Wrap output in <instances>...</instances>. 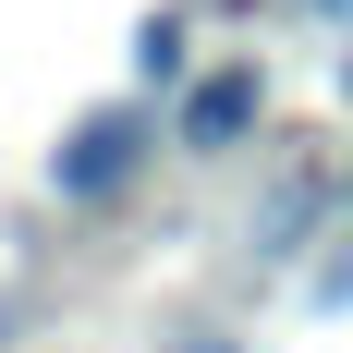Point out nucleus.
Returning a JSON list of instances; mask_svg holds the SVG:
<instances>
[{"label": "nucleus", "mask_w": 353, "mask_h": 353, "mask_svg": "<svg viewBox=\"0 0 353 353\" xmlns=\"http://www.w3.org/2000/svg\"><path fill=\"white\" fill-rule=\"evenodd\" d=\"M146 146H159V110H146V98H110V110H85V122L49 146V183H61V195H110V183H134Z\"/></svg>", "instance_id": "nucleus-1"}, {"label": "nucleus", "mask_w": 353, "mask_h": 353, "mask_svg": "<svg viewBox=\"0 0 353 353\" xmlns=\"http://www.w3.org/2000/svg\"><path fill=\"white\" fill-rule=\"evenodd\" d=\"M256 110H268V85H256V61H244V73H208V85L183 98V146H232V134L256 122Z\"/></svg>", "instance_id": "nucleus-2"}, {"label": "nucleus", "mask_w": 353, "mask_h": 353, "mask_svg": "<svg viewBox=\"0 0 353 353\" xmlns=\"http://www.w3.org/2000/svg\"><path fill=\"white\" fill-rule=\"evenodd\" d=\"M134 73H146V85H171V73H183V25H171V12L134 37Z\"/></svg>", "instance_id": "nucleus-3"}, {"label": "nucleus", "mask_w": 353, "mask_h": 353, "mask_svg": "<svg viewBox=\"0 0 353 353\" xmlns=\"http://www.w3.org/2000/svg\"><path fill=\"white\" fill-rule=\"evenodd\" d=\"M183 353H244V341H183Z\"/></svg>", "instance_id": "nucleus-4"}, {"label": "nucleus", "mask_w": 353, "mask_h": 353, "mask_svg": "<svg viewBox=\"0 0 353 353\" xmlns=\"http://www.w3.org/2000/svg\"><path fill=\"white\" fill-rule=\"evenodd\" d=\"M341 98H353V61H341Z\"/></svg>", "instance_id": "nucleus-5"}]
</instances>
